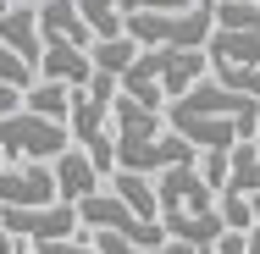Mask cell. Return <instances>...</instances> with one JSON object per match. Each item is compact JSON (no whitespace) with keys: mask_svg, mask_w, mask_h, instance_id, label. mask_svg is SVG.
<instances>
[{"mask_svg":"<svg viewBox=\"0 0 260 254\" xmlns=\"http://www.w3.org/2000/svg\"><path fill=\"white\" fill-rule=\"evenodd\" d=\"M166 127L177 138H188L200 155H227L244 138H260V100H244V94L221 89L216 78H205L194 94L166 105Z\"/></svg>","mask_w":260,"mask_h":254,"instance_id":"6da1fadb","label":"cell"},{"mask_svg":"<svg viewBox=\"0 0 260 254\" xmlns=\"http://www.w3.org/2000/svg\"><path fill=\"white\" fill-rule=\"evenodd\" d=\"M155 194H160V227H166V238H177L188 249H216L221 243L227 221L216 210V188L200 177V160L177 166V171H160Z\"/></svg>","mask_w":260,"mask_h":254,"instance_id":"7a4b0ae2","label":"cell"},{"mask_svg":"<svg viewBox=\"0 0 260 254\" xmlns=\"http://www.w3.org/2000/svg\"><path fill=\"white\" fill-rule=\"evenodd\" d=\"M216 33V11H139L127 17V39L139 50H205Z\"/></svg>","mask_w":260,"mask_h":254,"instance_id":"3957f363","label":"cell"},{"mask_svg":"<svg viewBox=\"0 0 260 254\" xmlns=\"http://www.w3.org/2000/svg\"><path fill=\"white\" fill-rule=\"evenodd\" d=\"M67 150H72V133L61 122H45L34 111H17L0 122V155L11 166H55Z\"/></svg>","mask_w":260,"mask_h":254,"instance_id":"277c9868","label":"cell"},{"mask_svg":"<svg viewBox=\"0 0 260 254\" xmlns=\"http://www.w3.org/2000/svg\"><path fill=\"white\" fill-rule=\"evenodd\" d=\"M144 66L155 72L166 105L183 100V94H194V89L210 78V55L205 50H144Z\"/></svg>","mask_w":260,"mask_h":254,"instance_id":"5b68a950","label":"cell"},{"mask_svg":"<svg viewBox=\"0 0 260 254\" xmlns=\"http://www.w3.org/2000/svg\"><path fill=\"white\" fill-rule=\"evenodd\" d=\"M45 204H61L50 166H6L0 171V210H45Z\"/></svg>","mask_w":260,"mask_h":254,"instance_id":"8992f818","label":"cell"},{"mask_svg":"<svg viewBox=\"0 0 260 254\" xmlns=\"http://www.w3.org/2000/svg\"><path fill=\"white\" fill-rule=\"evenodd\" d=\"M39 33L45 45H72V50H94V33L78 11V0H45L39 6Z\"/></svg>","mask_w":260,"mask_h":254,"instance_id":"52a82bcc","label":"cell"},{"mask_svg":"<svg viewBox=\"0 0 260 254\" xmlns=\"http://www.w3.org/2000/svg\"><path fill=\"white\" fill-rule=\"evenodd\" d=\"M50 171H55V188H61V204H83V199H94V194H100V183H105L100 171H94V160L78 150V144L61 155Z\"/></svg>","mask_w":260,"mask_h":254,"instance_id":"ba28073f","label":"cell"},{"mask_svg":"<svg viewBox=\"0 0 260 254\" xmlns=\"http://www.w3.org/2000/svg\"><path fill=\"white\" fill-rule=\"evenodd\" d=\"M0 39L11 45V50L22 55L34 72H39V61H45V33H39V6H11L6 17H0Z\"/></svg>","mask_w":260,"mask_h":254,"instance_id":"9c48e42d","label":"cell"},{"mask_svg":"<svg viewBox=\"0 0 260 254\" xmlns=\"http://www.w3.org/2000/svg\"><path fill=\"white\" fill-rule=\"evenodd\" d=\"M205 55L210 66H255L260 72V28H216Z\"/></svg>","mask_w":260,"mask_h":254,"instance_id":"30bf717a","label":"cell"},{"mask_svg":"<svg viewBox=\"0 0 260 254\" xmlns=\"http://www.w3.org/2000/svg\"><path fill=\"white\" fill-rule=\"evenodd\" d=\"M39 72H45V83H67V89H89V83H94L89 50H72V45H45Z\"/></svg>","mask_w":260,"mask_h":254,"instance_id":"8fae6325","label":"cell"},{"mask_svg":"<svg viewBox=\"0 0 260 254\" xmlns=\"http://www.w3.org/2000/svg\"><path fill=\"white\" fill-rule=\"evenodd\" d=\"M111 194L127 204L133 215H144V221H160V194H155V177H139V171H116V177H111Z\"/></svg>","mask_w":260,"mask_h":254,"instance_id":"7c38bea8","label":"cell"},{"mask_svg":"<svg viewBox=\"0 0 260 254\" xmlns=\"http://www.w3.org/2000/svg\"><path fill=\"white\" fill-rule=\"evenodd\" d=\"M227 194H244V199H255L260 194V138H244L238 150L227 155Z\"/></svg>","mask_w":260,"mask_h":254,"instance_id":"4fadbf2b","label":"cell"},{"mask_svg":"<svg viewBox=\"0 0 260 254\" xmlns=\"http://www.w3.org/2000/svg\"><path fill=\"white\" fill-rule=\"evenodd\" d=\"M22 111H34V116H45V122H61V127H67V116H72V89L39 78V83L22 94Z\"/></svg>","mask_w":260,"mask_h":254,"instance_id":"5bb4252c","label":"cell"},{"mask_svg":"<svg viewBox=\"0 0 260 254\" xmlns=\"http://www.w3.org/2000/svg\"><path fill=\"white\" fill-rule=\"evenodd\" d=\"M139 55H144V50L122 33V39H100V45L89 50V61H94V72H105V78H116V83H122V78L133 72V61H139Z\"/></svg>","mask_w":260,"mask_h":254,"instance_id":"9a60e30c","label":"cell"},{"mask_svg":"<svg viewBox=\"0 0 260 254\" xmlns=\"http://www.w3.org/2000/svg\"><path fill=\"white\" fill-rule=\"evenodd\" d=\"M78 11H83V22H89L94 45H100V39H122V33H127V17H122V6H116V0H78Z\"/></svg>","mask_w":260,"mask_h":254,"instance_id":"2e32d148","label":"cell"},{"mask_svg":"<svg viewBox=\"0 0 260 254\" xmlns=\"http://www.w3.org/2000/svg\"><path fill=\"white\" fill-rule=\"evenodd\" d=\"M210 78H216L221 89L244 94V100H260V72L255 66H210Z\"/></svg>","mask_w":260,"mask_h":254,"instance_id":"e0dca14e","label":"cell"},{"mask_svg":"<svg viewBox=\"0 0 260 254\" xmlns=\"http://www.w3.org/2000/svg\"><path fill=\"white\" fill-rule=\"evenodd\" d=\"M216 210H221L227 232H249L255 227V204L244 199V194H216Z\"/></svg>","mask_w":260,"mask_h":254,"instance_id":"ac0fdd59","label":"cell"},{"mask_svg":"<svg viewBox=\"0 0 260 254\" xmlns=\"http://www.w3.org/2000/svg\"><path fill=\"white\" fill-rule=\"evenodd\" d=\"M0 83H11V89H22V94H28V89H34V66H28V61H22V55L11 50V45H6V39H0Z\"/></svg>","mask_w":260,"mask_h":254,"instance_id":"d6986e66","label":"cell"},{"mask_svg":"<svg viewBox=\"0 0 260 254\" xmlns=\"http://www.w3.org/2000/svg\"><path fill=\"white\" fill-rule=\"evenodd\" d=\"M122 17H139V11H194L200 0H116Z\"/></svg>","mask_w":260,"mask_h":254,"instance_id":"ffe728a7","label":"cell"},{"mask_svg":"<svg viewBox=\"0 0 260 254\" xmlns=\"http://www.w3.org/2000/svg\"><path fill=\"white\" fill-rule=\"evenodd\" d=\"M227 155H233V150H227ZM227 155H200V177H205L216 194H227V171H233V166H227Z\"/></svg>","mask_w":260,"mask_h":254,"instance_id":"44dd1931","label":"cell"},{"mask_svg":"<svg viewBox=\"0 0 260 254\" xmlns=\"http://www.w3.org/2000/svg\"><path fill=\"white\" fill-rule=\"evenodd\" d=\"M89 243L100 254H150V249H139V243H127V238H116V232H89Z\"/></svg>","mask_w":260,"mask_h":254,"instance_id":"7402d4cb","label":"cell"},{"mask_svg":"<svg viewBox=\"0 0 260 254\" xmlns=\"http://www.w3.org/2000/svg\"><path fill=\"white\" fill-rule=\"evenodd\" d=\"M34 254H100L89 238H61V243H39Z\"/></svg>","mask_w":260,"mask_h":254,"instance_id":"603a6c76","label":"cell"},{"mask_svg":"<svg viewBox=\"0 0 260 254\" xmlns=\"http://www.w3.org/2000/svg\"><path fill=\"white\" fill-rule=\"evenodd\" d=\"M17 111H22V89L0 83V122H6V116H17Z\"/></svg>","mask_w":260,"mask_h":254,"instance_id":"cb8c5ba5","label":"cell"},{"mask_svg":"<svg viewBox=\"0 0 260 254\" xmlns=\"http://www.w3.org/2000/svg\"><path fill=\"white\" fill-rule=\"evenodd\" d=\"M0 254H22V243H17V238L6 232V215H0Z\"/></svg>","mask_w":260,"mask_h":254,"instance_id":"d4e9b609","label":"cell"},{"mask_svg":"<svg viewBox=\"0 0 260 254\" xmlns=\"http://www.w3.org/2000/svg\"><path fill=\"white\" fill-rule=\"evenodd\" d=\"M160 254H200V249H188V243H177V238H166V249Z\"/></svg>","mask_w":260,"mask_h":254,"instance_id":"484cf974","label":"cell"},{"mask_svg":"<svg viewBox=\"0 0 260 254\" xmlns=\"http://www.w3.org/2000/svg\"><path fill=\"white\" fill-rule=\"evenodd\" d=\"M249 254H260V227H255V232H249Z\"/></svg>","mask_w":260,"mask_h":254,"instance_id":"4316f807","label":"cell"},{"mask_svg":"<svg viewBox=\"0 0 260 254\" xmlns=\"http://www.w3.org/2000/svg\"><path fill=\"white\" fill-rule=\"evenodd\" d=\"M249 204H255V227H260V194H255V199H249Z\"/></svg>","mask_w":260,"mask_h":254,"instance_id":"83f0119b","label":"cell"},{"mask_svg":"<svg viewBox=\"0 0 260 254\" xmlns=\"http://www.w3.org/2000/svg\"><path fill=\"white\" fill-rule=\"evenodd\" d=\"M200 6H205V11H216V6H221V0H200Z\"/></svg>","mask_w":260,"mask_h":254,"instance_id":"f1b7e54d","label":"cell"},{"mask_svg":"<svg viewBox=\"0 0 260 254\" xmlns=\"http://www.w3.org/2000/svg\"><path fill=\"white\" fill-rule=\"evenodd\" d=\"M6 166H11V160H6V155H0V171H6Z\"/></svg>","mask_w":260,"mask_h":254,"instance_id":"f546056e","label":"cell"},{"mask_svg":"<svg viewBox=\"0 0 260 254\" xmlns=\"http://www.w3.org/2000/svg\"><path fill=\"white\" fill-rule=\"evenodd\" d=\"M255 6H260V0H255Z\"/></svg>","mask_w":260,"mask_h":254,"instance_id":"4dcf8cb0","label":"cell"}]
</instances>
